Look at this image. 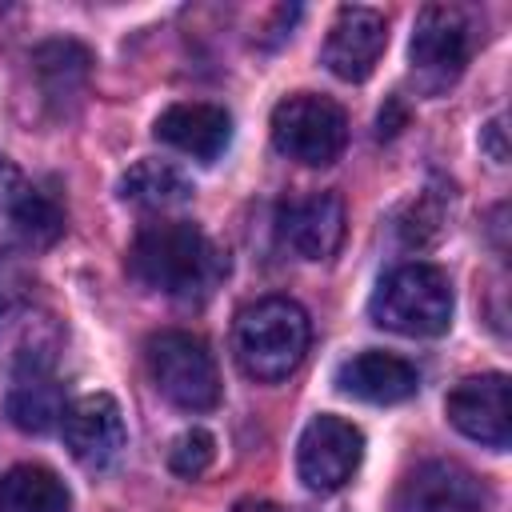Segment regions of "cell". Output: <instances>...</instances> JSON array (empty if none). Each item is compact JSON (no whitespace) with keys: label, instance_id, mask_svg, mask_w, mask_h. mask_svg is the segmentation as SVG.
<instances>
[{"label":"cell","instance_id":"22","mask_svg":"<svg viewBox=\"0 0 512 512\" xmlns=\"http://www.w3.org/2000/svg\"><path fill=\"white\" fill-rule=\"evenodd\" d=\"M396 228H400V240H404L408 248H424V244H432V240L440 236V228H444V208H440V200H436V196H420V200H412Z\"/></svg>","mask_w":512,"mask_h":512},{"label":"cell","instance_id":"3","mask_svg":"<svg viewBox=\"0 0 512 512\" xmlns=\"http://www.w3.org/2000/svg\"><path fill=\"white\" fill-rule=\"evenodd\" d=\"M452 308L456 300L448 276L436 264H420V260L392 268L368 300V312L380 328L412 340L444 336L452 324Z\"/></svg>","mask_w":512,"mask_h":512},{"label":"cell","instance_id":"13","mask_svg":"<svg viewBox=\"0 0 512 512\" xmlns=\"http://www.w3.org/2000/svg\"><path fill=\"white\" fill-rule=\"evenodd\" d=\"M276 232L300 260H328V256H336V248L344 240V204L336 192L296 196V200L280 204Z\"/></svg>","mask_w":512,"mask_h":512},{"label":"cell","instance_id":"17","mask_svg":"<svg viewBox=\"0 0 512 512\" xmlns=\"http://www.w3.org/2000/svg\"><path fill=\"white\" fill-rule=\"evenodd\" d=\"M120 200L144 212H168L192 200V180L176 164L144 156L120 176Z\"/></svg>","mask_w":512,"mask_h":512},{"label":"cell","instance_id":"11","mask_svg":"<svg viewBox=\"0 0 512 512\" xmlns=\"http://www.w3.org/2000/svg\"><path fill=\"white\" fill-rule=\"evenodd\" d=\"M388 48V20L368 4H344L324 36V68L336 80L360 84L372 76Z\"/></svg>","mask_w":512,"mask_h":512},{"label":"cell","instance_id":"18","mask_svg":"<svg viewBox=\"0 0 512 512\" xmlns=\"http://www.w3.org/2000/svg\"><path fill=\"white\" fill-rule=\"evenodd\" d=\"M4 408H8V420L20 432L44 436L64 420V392H60L52 372H20L8 384Z\"/></svg>","mask_w":512,"mask_h":512},{"label":"cell","instance_id":"1","mask_svg":"<svg viewBox=\"0 0 512 512\" xmlns=\"http://www.w3.org/2000/svg\"><path fill=\"white\" fill-rule=\"evenodd\" d=\"M128 272L148 292L172 300H204L228 272V256L188 220H160L136 232Z\"/></svg>","mask_w":512,"mask_h":512},{"label":"cell","instance_id":"8","mask_svg":"<svg viewBox=\"0 0 512 512\" xmlns=\"http://www.w3.org/2000/svg\"><path fill=\"white\" fill-rule=\"evenodd\" d=\"M392 512H492V492L456 460H424L396 484Z\"/></svg>","mask_w":512,"mask_h":512},{"label":"cell","instance_id":"4","mask_svg":"<svg viewBox=\"0 0 512 512\" xmlns=\"http://www.w3.org/2000/svg\"><path fill=\"white\" fill-rule=\"evenodd\" d=\"M148 360V376L156 384V392L184 408V412H208L220 404V372H216V356L208 352V344L192 332L168 328L156 332L144 348Z\"/></svg>","mask_w":512,"mask_h":512},{"label":"cell","instance_id":"16","mask_svg":"<svg viewBox=\"0 0 512 512\" xmlns=\"http://www.w3.org/2000/svg\"><path fill=\"white\" fill-rule=\"evenodd\" d=\"M156 140H164L168 148L212 164L228 140H232V116L220 104H204V100H188V104H172L156 116Z\"/></svg>","mask_w":512,"mask_h":512},{"label":"cell","instance_id":"12","mask_svg":"<svg viewBox=\"0 0 512 512\" xmlns=\"http://www.w3.org/2000/svg\"><path fill=\"white\" fill-rule=\"evenodd\" d=\"M444 412L452 420V428L492 452H504L512 440V420H508V376L504 372H480L460 380L448 400Z\"/></svg>","mask_w":512,"mask_h":512},{"label":"cell","instance_id":"20","mask_svg":"<svg viewBox=\"0 0 512 512\" xmlns=\"http://www.w3.org/2000/svg\"><path fill=\"white\" fill-rule=\"evenodd\" d=\"M88 48H80L76 40H48L32 52V72L44 88V100L64 104L68 96H76L88 80Z\"/></svg>","mask_w":512,"mask_h":512},{"label":"cell","instance_id":"23","mask_svg":"<svg viewBox=\"0 0 512 512\" xmlns=\"http://www.w3.org/2000/svg\"><path fill=\"white\" fill-rule=\"evenodd\" d=\"M480 148L488 152V160H492L496 168L508 164V144H504V120H500V116L480 128Z\"/></svg>","mask_w":512,"mask_h":512},{"label":"cell","instance_id":"9","mask_svg":"<svg viewBox=\"0 0 512 512\" xmlns=\"http://www.w3.org/2000/svg\"><path fill=\"white\" fill-rule=\"evenodd\" d=\"M64 344L60 320L36 296H0V364L20 372H52Z\"/></svg>","mask_w":512,"mask_h":512},{"label":"cell","instance_id":"10","mask_svg":"<svg viewBox=\"0 0 512 512\" xmlns=\"http://www.w3.org/2000/svg\"><path fill=\"white\" fill-rule=\"evenodd\" d=\"M64 448L72 452L76 464L100 472L108 464L120 460L124 444H128V432H124V412L116 404V396L108 392H88V396H76L68 408H64Z\"/></svg>","mask_w":512,"mask_h":512},{"label":"cell","instance_id":"15","mask_svg":"<svg viewBox=\"0 0 512 512\" xmlns=\"http://www.w3.org/2000/svg\"><path fill=\"white\" fill-rule=\"evenodd\" d=\"M336 388L352 400H364V404H404L416 396L420 376L404 356L364 348L336 368Z\"/></svg>","mask_w":512,"mask_h":512},{"label":"cell","instance_id":"21","mask_svg":"<svg viewBox=\"0 0 512 512\" xmlns=\"http://www.w3.org/2000/svg\"><path fill=\"white\" fill-rule=\"evenodd\" d=\"M212 460H216V440H212V432H204V428L180 432V436L172 440V448H168V468H172L176 476H184V480L204 476V472L212 468Z\"/></svg>","mask_w":512,"mask_h":512},{"label":"cell","instance_id":"14","mask_svg":"<svg viewBox=\"0 0 512 512\" xmlns=\"http://www.w3.org/2000/svg\"><path fill=\"white\" fill-rule=\"evenodd\" d=\"M0 212L28 248H48L64 232V208L52 192L36 188L12 160L0 156Z\"/></svg>","mask_w":512,"mask_h":512},{"label":"cell","instance_id":"24","mask_svg":"<svg viewBox=\"0 0 512 512\" xmlns=\"http://www.w3.org/2000/svg\"><path fill=\"white\" fill-rule=\"evenodd\" d=\"M228 512H284V508L272 504V500H240V504H232Z\"/></svg>","mask_w":512,"mask_h":512},{"label":"cell","instance_id":"6","mask_svg":"<svg viewBox=\"0 0 512 512\" xmlns=\"http://www.w3.org/2000/svg\"><path fill=\"white\" fill-rule=\"evenodd\" d=\"M364 460V432L332 412H320L304 424L296 444V472L308 492H340Z\"/></svg>","mask_w":512,"mask_h":512},{"label":"cell","instance_id":"7","mask_svg":"<svg viewBox=\"0 0 512 512\" xmlns=\"http://www.w3.org/2000/svg\"><path fill=\"white\" fill-rule=\"evenodd\" d=\"M408 64L412 80L424 92H444L460 80L468 64V20L452 4H432L416 16L412 40H408Z\"/></svg>","mask_w":512,"mask_h":512},{"label":"cell","instance_id":"19","mask_svg":"<svg viewBox=\"0 0 512 512\" xmlns=\"http://www.w3.org/2000/svg\"><path fill=\"white\" fill-rule=\"evenodd\" d=\"M64 480L44 464H16L0 476V512H68Z\"/></svg>","mask_w":512,"mask_h":512},{"label":"cell","instance_id":"2","mask_svg":"<svg viewBox=\"0 0 512 512\" xmlns=\"http://www.w3.org/2000/svg\"><path fill=\"white\" fill-rule=\"evenodd\" d=\"M312 324L308 312L288 300V296H264L248 308H240L236 328H232V352L244 376L260 384H280L288 380L304 356H308Z\"/></svg>","mask_w":512,"mask_h":512},{"label":"cell","instance_id":"5","mask_svg":"<svg viewBox=\"0 0 512 512\" xmlns=\"http://www.w3.org/2000/svg\"><path fill=\"white\" fill-rule=\"evenodd\" d=\"M272 144L296 164L324 168L348 144V116L332 96L292 92L272 108Z\"/></svg>","mask_w":512,"mask_h":512}]
</instances>
